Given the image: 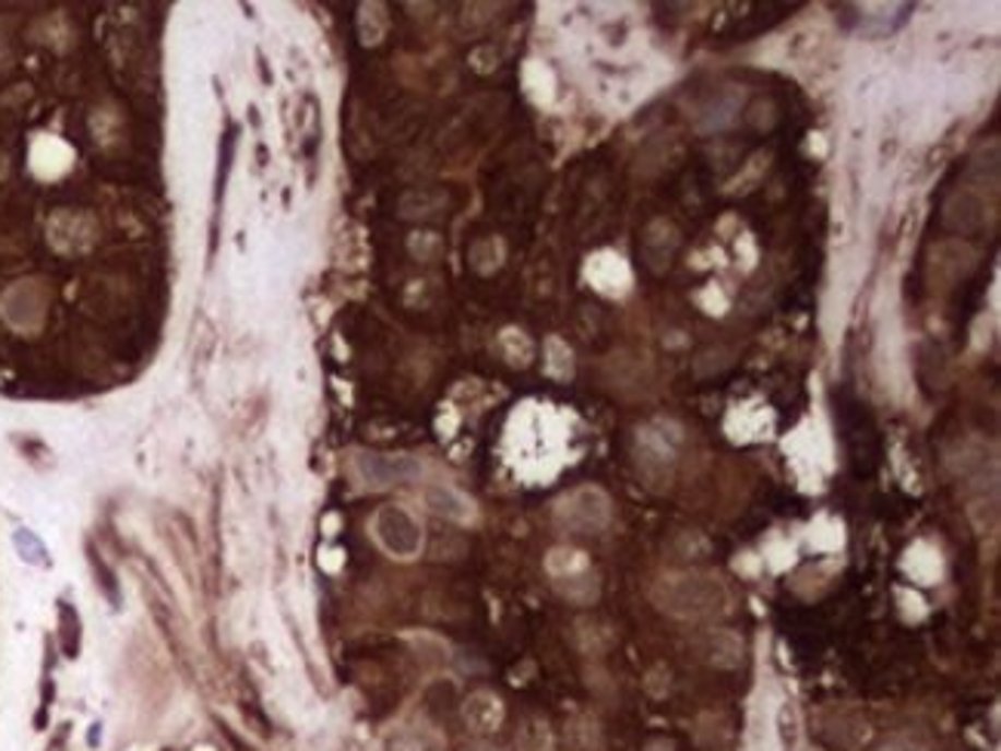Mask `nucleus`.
<instances>
[{
    "instance_id": "6",
    "label": "nucleus",
    "mask_w": 1001,
    "mask_h": 751,
    "mask_svg": "<svg viewBox=\"0 0 1001 751\" xmlns=\"http://www.w3.org/2000/svg\"><path fill=\"white\" fill-rule=\"evenodd\" d=\"M466 717L475 730H493L502 717L500 700H497V696H490V693H478V696H472L466 705Z\"/></svg>"
},
{
    "instance_id": "8",
    "label": "nucleus",
    "mask_w": 1001,
    "mask_h": 751,
    "mask_svg": "<svg viewBox=\"0 0 1001 751\" xmlns=\"http://www.w3.org/2000/svg\"><path fill=\"white\" fill-rule=\"evenodd\" d=\"M777 734H779V746H783V751H793L795 739H798V720H795L793 705H783V708H779Z\"/></svg>"
},
{
    "instance_id": "4",
    "label": "nucleus",
    "mask_w": 1001,
    "mask_h": 751,
    "mask_svg": "<svg viewBox=\"0 0 1001 751\" xmlns=\"http://www.w3.org/2000/svg\"><path fill=\"white\" fill-rule=\"evenodd\" d=\"M355 472L358 478L382 490V487H392V484H404V480H414L422 475V462L414 456H380V453H361L355 460Z\"/></svg>"
},
{
    "instance_id": "5",
    "label": "nucleus",
    "mask_w": 1001,
    "mask_h": 751,
    "mask_svg": "<svg viewBox=\"0 0 1001 751\" xmlns=\"http://www.w3.org/2000/svg\"><path fill=\"white\" fill-rule=\"evenodd\" d=\"M426 502H429V509L434 514H444V517H453V521H468L472 517V502H468L466 496L456 493V490H450V487H429L426 490Z\"/></svg>"
},
{
    "instance_id": "1",
    "label": "nucleus",
    "mask_w": 1001,
    "mask_h": 751,
    "mask_svg": "<svg viewBox=\"0 0 1001 751\" xmlns=\"http://www.w3.org/2000/svg\"><path fill=\"white\" fill-rule=\"evenodd\" d=\"M654 600L659 610L678 619H706L725 610L727 588L712 573H678L656 582Z\"/></svg>"
},
{
    "instance_id": "9",
    "label": "nucleus",
    "mask_w": 1001,
    "mask_h": 751,
    "mask_svg": "<svg viewBox=\"0 0 1001 751\" xmlns=\"http://www.w3.org/2000/svg\"><path fill=\"white\" fill-rule=\"evenodd\" d=\"M881 751H921V749H915L909 739H891V742H884V746H881Z\"/></svg>"
},
{
    "instance_id": "3",
    "label": "nucleus",
    "mask_w": 1001,
    "mask_h": 751,
    "mask_svg": "<svg viewBox=\"0 0 1001 751\" xmlns=\"http://www.w3.org/2000/svg\"><path fill=\"white\" fill-rule=\"evenodd\" d=\"M558 521L576 533H598L610 521V499L598 487H580L558 502Z\"/></svg>"
},
{
    "instance_id": "7",
    "label": "nucleus",
    "mask_w": 1001,
    "mask_h": 751,
    "mask_svg": "<svg viewBox=\"0 0 1001 751\" xmlns=\"http://www.w3.org/2000/svg\"><path fill=\"white\" fill-rule=\"evenodd\" d=\"M13 543H16L22 561L50 563L47 561V548H44V543L37 539L35 533H28V529H16V533H13Z\"/></svg>"
},
{
    "instance_id": "2",
    "label": "nucleus",
    "mask_w": 1001,
    "mask_h": 751,
    "mask_svg": "<svg viewBox=\"0 0 1001 751\" xmlns=\"http://www.w3.org/2000/svg\"><path fill=\"white\" fill-rule=\"evenodd\" d=\"M373 533H377V543H380L392 558H416L419 548H422V529L416 524V517L410 512H404L401 505H385L373 517Z\"/></svg>"
}]
</instances>
